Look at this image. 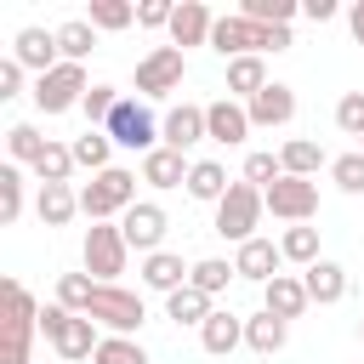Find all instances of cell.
<instances>
[{"label": "cell", "mask_w": 364, "mask_h": 364, "mask_svg": "<svg viewBox=\"0 0 364 364\" xmlns=\"http://www.w3.org/2000/svg\"><path fill=\"white\" fill-rule=\"evenodd\" d=\"M40 330H46V341L57 347V358H68V364H80V358H97V347H102V336H97V318H85V313H68V307H40Z\"/></svg>", "instance_id": "cell-1"}, {"label": "cell", "mask_w": 364, "mask_h": 364, "mask_svg": "<svg viewBox=\"0 0 364 364\" xmlns=\"http://www.w3.org/2000/svg\"><path fill=\"white\" fill-rule=\"evenodd\" d=\"M131 205H136V171H125V165H108V171H97V176L80 188V210H85L91 222L125 216Z\"/></svg>", "instance_id": "cell-2"}, {"label": "cell", "mask_w": 364, "mask_h": 364, "mask_svg": "<svg viewBox=\"0 0 364 364\" xmlns=\"http://www.w3.org/2000/svg\"><path fill=\"white\" fill-rule=\"evenodd\" d=\"M262 188H250V182H233L228 193H222V205H216V233L222 239H233V245H250L256 239V222H262Z\"/></svg>", "instance_id": "cell-3"}, {"label": "cell", "mask_w": 364, "mask_h": 364, "mask_svg": "<svg viewBox=\"0 0 364 364\" xmlns=\"http://www.w3.org/2000/svg\"><path fill=\"white\" fill-rule=\"evenodd\" d=\"M85 318H97L108 336H136L142 330V318H148V307H142V296L136 290H125V284H97V296H91V313Z\"/></svg>", "instance_id": "cell-4"}, {"label": "cell", "mask_w": 364, "mask_h": 364, "mask_svg": "<svg viewBox=\"0 0 364 364\" xmlns=\"http://www.w3.org/2000/svg\"><path fill=\"white\" fill-rule=\"evenodd\" d=\"M85 91H91V80H85V63H57L51 74H40L34 80V108L40 114H68L74 102H85Z\"/></svg>", "instance_id": "cell-5"}, {"label": "cell", "mask_w": 364, "mask_h": 364, "mask_svg": "<svg viewBox=\"0 0 364 364\" xmlns=\"http://www.w3.org/2000/svg\"><path fill=\"white\" fill-rule=\"evenodd\" d=\"M125 256H131V245H125L119 222H91L85 228V273L97 284H114L125 273Z\"/></svg>", "instance_id": "cell-6"}, {"label": "cell", "mask_w": 364, "mask_h": 364, "mask_svg": "<svg viewBox=\"0 0 364 364\" xmlns=\"http://www.w3.org/2000/svg\"><path fill=\"white\" fill-rule=\"evenodd\" d=\"M102 131L114 136V148H131V154H154V148H159V119H154L136 97H119V108H114V119H108Z\"/></svg>", "instance_id": "cell-7"}, {"label": "cell", "mask_w": 364, "mask_h": 364, "mask_svg": "<svg viewBox=\"0 0 364 364\" xmlns=\"http://www.w3.org/2000/svg\"><path fill=\"white\" fill-rule=\"evenodd\" d=\"M6 364H28V336L40 330V307H34V296L17 284V279H6Z\"/></svg>", "instance_id": "cell-8"}, {"label": "cell", "mask_w": 364, "mask_h": 364, "mask_svg": "<svg viewBox=\"0 0 364 364\" xmlns=\"http://www.w3.org/2000/svg\"><path fill=\"white\" fill-rule=\"evenodd\" d=\"M262 205L279 216V222H313L318 216V182H307V176H279L267 193H262Z\"/></svg>", "instance_id": "cell-9"}, {"label": "cell", "mask_w": 364, "mask_h": 364, "mask_svg": "<svg viewBox=\"0 0 364 364\" xmlns=\"http://www.w3.org/2000/svg\"><path fill=\"white\" fill-rule=\"evenodd\" d=\"M182 74H188V57H182L176 46H154V51L136 63V91H142V97H171V91L182 85Z\"/></svg>", "instance_id": "cell-10"}, {"label": "cell", "mask_w": 364, "mask_h": 364, "mask_svg": "<svg viewBox=\"0 0 364 364\" xmlns=\"http://www.w3.org/2000/svg\"><path fill=\"white\" fill-rule=\"evenodd\" d=\"M119 233H125V245H131V250L154 256V250H165V210H159L154 199H136V205L119 216Z\"/></svg>", "instance_id": "cell-11"}, {"label": "cell", "mask_w": 364, "mask_h": 364, "mask_svg": "<svg viewBox=\"0 0 364 364\" xmlns=\"http://www.w3.org/2000/svg\"><path fill=\"white\" fill-rule=\"evenodd\" d=\"M205 136L222 142V148L245 142V136H250V108H245L239 97H216V102H205Z\"/></svg>", "instance_id": "cell-12"}, {"label": "cell", "mask_w": 364, "mask_h": 364, "mask_svg": "<svg viewBox=\"0 0 364 364\" xmlns=\"http://www.w3.org/2000/svg\"><path fill=\"white\" fill-rule=\"evenodd\" d=\"M11 57L40 80V74H51L57 63H63V51H57V28H23L17 40H11Z\"/></svg>", "instance_id": "cell-13"}, {"label": "cell", "mask_w": 364, "mask_h": 364, "mask_svg": "<svg viewBox=\"0 0 364 364\" xmlns=\"http://www.w3.org/2000/svg\"><path fill=\"white\" fill-rule=\"evenodd\" d=\"M193 142H205V108H199V102H176V108L159 119V148L188 154Z\"/></svg>", "instance_id": "cell-14"}, {"label": "cell", "mask_w": 364, "mask_h": 364, "mask_svg": "<svg viewBox=\"0 0 364 364\" xmlns=\"http://www.w3.org/2000/svg\"><path fill=\"white\" fill-rule=\"evenodd\" d=\"M210 28H216L210 6H205V0H182L176 17H171V46H176V51H188V46H210Z\"/></svg>", "instance_id": "cell-15"}, {"label": "cell", "mask_w": 364, "mask_h": 364, "mask_svg": "<svg viewBox=\"0 0 364 364\" xmlns=\"http://www.w3.org/2000/svg\"><path fill=\"white\" fill-rule=\"evenodd\" d=\"M279 262H284V250H279L273 239H250V245H239L233 273L250 279V284H273V279H279Z\"/></svg>", "instance_id": "cell-16"}, {"label": "cell", "mask_w": 364, "mask_h": 364, "mask_svg": "<svg viewBox=\"0 0 364 364\" xmlns=\"http://www.w3.org/2000/svg\"><path fill=\"white\" fill-rule=\"evenodd\" d=\"M262 307H267L273 318H284V324H290V318H301V313L313 307V296H307V284H301L296 273H279L273 284H262Z\"/></svg>", "instance_id": "cell-17"}, {"label": "cell", "mask_w": 364, "mask_h": 364, "mask_svg": "<svg viewBox=\"0 0 364 364\" xmlns=\"http://www.w3.org/2000/svg\"><path fill=\"white\" fill-rule=\"evenodd\" d=\"M245 108H250V125H290V119H296V91L273 80V85L256 91Z\"/></svg>", "instance_id": "cell-18"}, {"label": "cell", "mask_w": 364, "mask_h": 364, "mask_svg": "<svg viewBox=\"0 0 364 364\" xmlns=\"http://www.w3.org/2000/svg\"><path fill=\"white\" fill-rule=\"evenodd\" d=\"M74 210H80V193H74L68 182H40V193H34V216H40L46 228H68Z\"/></svg>", "instance_id": "cell-19"}, {"label": "cell", "mask_w": 364, "mask_h": 364, "mask_svg": "<svg viewBox=\"0 0 364 364\" xmlns=\"http://www.w3.org/2000/svg\"><path fill=\"white\" fill-rule=\"evenodd\" d=\"M188 273H193V267H182L176 250H154V256H142V284L159 290V296H176V290L188 284Z\"/></svg>", "instance_id": "cell-20"}, {"label": "cell", "mask_w": 364, "mask_h": 364, "mask_svg": "<svg viewBox=\"0 0 364 364\" xmlns=\"http://www.w3.org/2000/svg\"><path fill=\"white\" fill-rule=\"evenodd\" d=\"M301 284H307V296H313L318 307H330V301H341V296H347V267H341V262H330V256H318V262L301 273Z\"/></svg>", "instance_id": "cell-21"}, {"label": "cell", "mask_w": 364, "mask_h": 364, "mask_svg": "<svg viewBox=\"0 0 364 364\" xmlns=\"http://www.w3.org/2000/svg\"><path fill=\"white\" fill-rule=\"evenodd\" d=\"M199 341H205V353H216V358H228L239 341H245V318L239 313H228V307H216L205 324H199Z\"/></svg>", "instance_id": "cell-22"}, {"label": "cell", "mask_w": 364, "mask_h": 364, "mask_svg": "<svg viewBox=\"0 0 364 364\" xmlns=\"http://www.w3.org/2000/svg\"><path fill=\"white\" fill-rule=\"evenodd\" d=\"M188 171H193V165H182L176 148H154V154H142V182H148V188H182Z\"/></svg>", "instance_id": "cell-23"}, {"label": "cell", "mask_w": 364, "mask_h": 364, "mask_svg": "<svg viewBox=\"0 0 364 364\" xmlns=\"http://www.w3.org/2000/svg\"><path fill=\"white\" fill-rule=\"evenodd\" d=\"M284 341H290V324H284V318H273L267 307L245 318V347H250V353H262V358H267V353H279Z\"/></svg>", "instance_id": "cell-24"}, {"label": "cell", "mask_w": 364, "mask_h": 364, "mask_svg": "<svg viewBox=\"0 0 364 364\" xmlns=\"http://www.w3.org/2000/svg\"><path fill=\"white\" fill-rule=\"evenodd\" d=\"M57 51H63V63H85V57L97 51V28H91L85 17L57 23Z\"/></svg>", "instance_id": "cell-25"}, {"label": "cell", "mask_w": 364, "mask_h": 364, "mask_svg": "<svg viewBox=\"0 0 364 364\" xmlns=\"http://www.w3.org/2000/svg\"><path fill=\"white\" fill-rule=\"evenodd\" d=\"M267 85H273V80H267V63H262V57H233V63H228V91H233V97L250 102V97L267 91Z\"/></svg>", "instance_id": "cell-26"}, {"label": "cell", "mask_w": 364, "mask_h": 364, "mask_svg": "<svg viewBox=\"0 0 364 364\" xmlns=\"http://www.w3.org/2000/svg\"><path fill=\"white\" fill-rule=\"evenodd\" d=\"M68 148H74V165H85V171L97 176V171H108V154H114V136H108V131H97V125H85V131H80V136H74Z\"/></svg>", "instance_id": "cell-27"}, {"label": "cell", "mask_w": 364, "mask_h": 364, "mask_svg": "<svg viewBox=\"0 0 364 364\" xmlns=\"http://www.w3.org/2000/svg\"><path fill=\"white\" fill-rule=\"evenodd\" d=\"M279 165H284V176H318V165H324V148L313 142V136H296V142H284L279 148Z\"/></svg>", "instance_id": "cell-28"}, {"label": "cell", "mask_w": 364, "mask_h": 364, "mask_svg": "<svg viewBox=\"0 0 364 364\" xmlns=\"http://www.w3.org/2000/svg\"><path fill=\"white\" fill-rule=\"evenodd\" d=\"M216 307H210V296L205 290H193V284H182L176 296H165V318L171 324H205Z\"/></svg>", "instance_id": "cell-29"}, {"label": "cell", "mask_w": 364, "mask_h": 364, "mask_svg": "<svg viewBox=\"0 0 364 364\" xmlns=\"http://www.w3.org/2000/svg\"><path fill=\"white\" fill-rule=\"evenodd\" d=\"M233 182H228V171L216 165V159H193V171H188V193L193 199H210V205H222V193H228Z\"/></svg>", "instance_id": "cell-30"}, {"label": "cell", "mask_w": 364, "mask_h": 364, "mask_svg": "<svg viewBox=\"0 0 364 364\" xmlns=\"http://www.w3.org/2000/svg\"><path fill=\"white\" fill-rule=\"evenodd\" d=\"M279 250H284V262H296L301 273L318 262V228H307V222H296V228H284V239H279Z\"/></svg>", "instance_id": "cell-31"}, {"label": "cell", "mask_w": 364, "mask_h": 364, "mask_svg": "<svg viewBox=\"0 0 364 364\" xmlns=\"http://www.w3.org/2000/svg\"><path fill=\"white\" fill-rule=\"evenodd\" d=\"M46 148H51V136H40L34 125H11V131H6V154H11V165H40Z\"/></svg>", "instance_id": "cell-32"}, {"label": "cell", "mask_w": 364, "mask_h": 364, "mask_svg": "<svg viewBox=\"0 0 364 364\" xmlns=\"http://www.w3.org/2000/svg\"><path fill=\"white\" fill-rule=\"evenodd\" d=\"M91 296H97V279H91V273H63V279H57V307L91 313Z\"/></svg>", "instance_id": "cell-33"}, {"label": "cell", "mask_w": 364, "mask_h": 364, "mask_svg": "<svg viewBox=\"0 0 364 364\" xmlns=\"http://www.w3.org/2000/svg\"><path fill=\"white\" fill-rule=\"evenodd\" d=\"M91 364H154V358H148V347L136 336H102V347H97Z\"/></svg>", "instance_id": "cell-34"}, {"label": "cell", "mask_w": 364, "mask_h": 364, "mask_svg": "<svg viewBox=\"0 0 364 364\" xmlns=\"http://www.w3.org/2000/svg\"><path fill=\"white\" fill-rule=\"evenodd\" d=\"M85 23H91V28H131V23H136V6H131V0H91Z\"/></svg>", "instance_id": "cell-35"}, {"label": "cell", "mask_w": 364, "mask_h": 364, "mask_svg": "<svg viewBox=\"0 0 364 364\" xmlns=\"http://www.w3.org/2000/svg\"><path fill=\"white\" fill-rule=\"evenodd\" d=\"M17 216H23V171L6 159V165H0V222L11 228Z\"/></svg>", "instance_id": "cell-36"}, {"label": "cell", "mask_w": 364, "mask_h": 364, "mask_svg": "<svg viewBox=\"0 0 364 364\" xmlns=\"http://www.w3.org/2000/svg\"><path fill=\"white\" fill-rule=\"evenodd\" d=\"M228 279H233V262H222V256H205V262H193V273H188V284L205 290V296L228 290Z\"/></svg>", "instance_id": "cell-37"}, {"label": "cell", "mask_w": 364, "mask_h": 364, "mask_svg": "<svg viewBox=\"0 0 364 364\" xmlns=\"http://www.w3.org/2000/svg\"><path fill=\"white\" fill-rule=\"evenodd\" d=\"M34 176H40V182H68V176H74V148H68V142H51V148L40 154V165H34Z\"/></svg>", "instance_id": "cell-38"}, {"label": "cell", "mask_w": 364, "mask_h": 364, "mask_svg": "<svg viewBox=\"0 0 364 364\" xmlns=\"http://www.w3.org/2000/svg\"><path fill=\"white\" fill-rule=\"evenodd\" d=\"M250 23H273V28H290V17H296V0H245L239 6Z\"/></svg>", "instance_id": "cell-39"}, {"label": "cell", "mask_w": 364, "mask_h": 364, "mask_svg": "<svg viewBox=\"0 0 364 364\" xmlns=\"http://www.w3.org/2000/svg\"><path fill=\"white\" fill-rule=\"evenodd\" d=\"M80 108H85V119H91V125H97V131H102V125H108V119H114V108H119V91H114V85H91V91H85V102H80Z\"/></svg>", "instance_id": "cell-40"}, {"label": "cell", "mask_w": 364, "mask_h": 364, "mask_svg": "<svg viewBox=\"0 0 364 364\" xmlns=\"http://www.w3.org/2000/svg\"><path fill=\"white\" fill-rule=\"evenodd\" d=\"M330 176H336V188H341V193H364V148H358V154L330 159Z\"/></svg>", "instance_id": "cell-41"}, {"label": "cell", "mask_w": 364, "mask_h": 364, "mask_svg": "<svg viewBox=\"0 0 364 364\" xmlns=\"http://www.w3.org/2000/svg\"><path fill=\"white\" fill-rule=\"evenodd\" d=\"M336 125H341L347 136H364V91H347V97L336 102Z\"/></svg>", "instance_id": "cell-42"}, {"label": "cell", "mask_w": 364, "mask_h": 364, "mask_svg": "<svg viewBox=\"0 0 364 364\" xmlns=\"http://www.w3.org/2000/svg\"><path fill=\"white\" fill-rule=\"evenodd\" d=\"M171 17H176L171 0H142V6H136V23H142V28H171Z\"/></svg>", "instance_id": "cell-43"}, {"label": "cell", "mask_w": 364, "mask_h": 364, "mask_svg": "<svg viewBox=\"0 0 364 364\" xmlns=\"http://www.w3.org/2000/svg\"><path fill=\"white\" fill-rule=\"evenodd\" d=\"M23 74H28V68H23V63H17V57H6V63H0V102H6V97H17V91H23Z\"/></svg>", "instance_id": "cell-44"}, {"label": "cell", "mask_w": 364, "mask_h": 364, "mask_svg": "<svg viewBox=\"0 0 364 364\" xmlns=\"http://www.w3.org/2000/svg\"><path fill=\"white\" fill-rule=\"evenodd\" d=\"M301 11H307V17H313V23H330V17H336V0H307V6H301Z\"/></svg>", "instance_id": "cell-45"}, {"label": "cell", "mask_w": 364, "mask_h": 364, "mask_svg": "<svg viewBox=\"0 0 364 364\" xmlns=\"http://www.w3.org/2000/svg\"><path fill=\"white\" fill-rule=\"evenodd\" d=\"M347 28H353V40L364 46V0H353V11H347Z\"/></svg>", "instance_id": "cell-46"}, {"label": "cell", "mask_w": 364, "mask_h": 364, "mask_svg": "<svg viewBox=\"0 0 364 364\" xmlns=\"http://www.w3.org/2000/svg\"><path fill=\"white\" fill-rule=\"evenodd\" d=\"M358 336H364V324H358Z\"/></svg>", "instance_id": "cell-47"}, {"label": "cell", "mask_w": 364, "mask_h": 364, "mask_svg": "<svg viewBox=\"0 0 364 364\" xmlns=\"http://www.w3.org/2000/svg\"><path fill=\"white\" fill-rule=\"evenodd\" d=\"M358 142H364V136H358Z\"/></svg>", "instance_id": "cell-48"}]
</instances>
